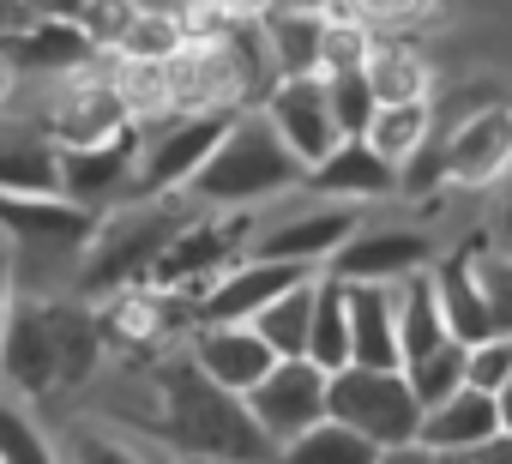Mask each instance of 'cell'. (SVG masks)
<instances>
[{"label":"cell","mask_w":512,"mask_h":464,"mask_svg":"<svg viewBox=\"0 0 512 464\" xmlns=\"http://www.w3.org/2000/svg\"><path fill=\"white\" fill-rule=\"evenodd\" d=\"M260 31H266V49H272V67H278V79H320V43H326V19L272 7V13L260 19Z\"/></svg>","instance_id":"cb8c5ba5"},{"label":"cell","mask_w":512,"mask_h":464,"mask_svg":"<svg viewBox=\"0 0 512 464\" xmlns=\"http://www.w3.org/2000/svg\"><path fill=\"white\" fill-rule=\"evenodd\" d=\"M85 7H91V0H25L31 19H55V25H79Z\"/></svg>","instance_id":"60d3db41"},{"label":"cell","mask_w":512,"mask_h":464,"mask_svg":"<svg viewBox=\"0 0 512 464\" xmlns=\"http://www.w3.org/2000/svg\"><path fill=\"white\" fill-rule=\"evenodd\" d=\"M247 410L278 446H290V440H302L308 428H320L332 416V374H320L308 356L278 362L260 386L247 392Z\"/></svg>","instance_id":"30bf717a"},{"label":"cell","mask_w":512,"mask_h":464,"mask_svg":"<svg viewBox=\"0 0 512 464\" xmlns=\"http://www.w3.org/2000/svg\"><path fill=\"white\" fill-rule=\"evenodd\" d=\"M392 296H398V350H404V368H410V362L434 356L452 332H446V314H440V296H434V272L404 278Z\"/></svg>","instance_id":"d4e9b609"},{"label":"cell","mask_w":512,"mask_h":464,"mask_svg":"<svg viewBox=\"0 0 512 464\" xmlns=\"http://www.w3.org/2000/svg\"><path fill=\"white\" fill-rule=\"evenodd\" d=\"M223 392H235V398H247L253 386H260L284 356L253 332V326H199L193 332V350H187Z\"/></svg>","instance_id":"ac0fdd59"},{"label":"cell","mask_w":512,"mask_h":464,"mask_svg":"<svg viewBox=\"0 0 512 464\" xmlns=\"http://www.w3.org/2000/svg\"><path fill=\"white\" fill-rule=\"evenodd\" d=\"M434 13V0H338V13L332 19H362V25H386V31H398V25H416V19H428Z\"/></svg>","instance_id":"74e56055"},{"label":"cell","mask_w":512,"mask_h":464,"mask_svg":"<svg viewBox=\"0 0 512 464\" xmlns=\"http://www.w3.org/2000/svg\"><path fill=\"white\" fill-rule=\"evenodd\" d=\"M482 290H488V308H494V332L512 338V260L506 254L482 260Z\"/></svg>","instance_id":"ab89813d"},{"label":"cell","mask_w":512,"mask_h":464,"mask_svg":"<svg viewBox=\"0 0 512 464\" xmlns=\"http://www.w3.org/2000/svg\"><path fill=\"white\" fill-rule=\"evenodd\" d=\"M422 404L410 392L404 374H380V368H344L332 374V422L356 428L362 440H374L380 452L416 446L422 440Z\"/></svg>","instance_id":"ba28073f"},{"label":"cell","mask_w":512,"mask_h":464,"mask_svg":"<svg viewBox=\"0 0 512 464\" xmlns=\"http://www.w3.org/2000/svg\"><path fill=\"white\" fill-rule=\"evenodd\" d=\"M326 103H332V121L344 139H368L374 115H380V97L368 91V73H338L326 79Z\"/></svg>","instance_id":"836d02e7"},{"label":"cell","mask_w":512,"mask_h":464,"mask_svg":"<svg viewBox=\"0 0 512 464\" xmlns=\"http://www.w3.org/2000/svg\"><path fill=\"white\" fill-rule=\"evenodd\" d=\"M181 223L187 217H175V205H163V199H133L115 217H103L97 236L79 254V272H73L79 302H91V296L109 302V296H121L133 284H151L163 248L181 236Z\"/></svg>","instance_id":"277c9868"},{"label":"cell","mask_w":512,"mask_h":464,"mask_svg":"<svg viewBox=\"0 0 512 464\" xmlns=\"http://www.w3.org/2000/svg\"><path fill=\"white\" fill-rule=\"evenodd\" d=\"M97 211L73 205V199H19V193H0V229L25 242V254H43V260H79L85 242L97 236Z\"/></svg>","instance_id":"4fadbf2b"},{"label":"cell","mask_w":512,"mask_h":464,"mask_svg":"<svg viewBox=\"0 0 512 464\" xmlns=\"http://www.w3.org/2000/svg\"><path fill=\"white\" fill-rule=\"evenodd\" d=\"M404 380H410V392H416V404H422V410H434V404L458 398V392L470 386V344L446 338L434 356L410 362V368H404Z\"/></svg>","instance_id":"4dcf8cb0"},{"label":"cell","mask_w":512,"mask_h":464,"mask_svg":"<svg viewBox=\"0 0 512 464\" xmlns=\"http://www.w3.org/2000/svg\"><path fill=\"white\" fill-rule=\"evenodd\" d=\"M506 380H512V338H500V332H494L488 344H476V350H470V386L500 398V392H506Z\"/></svg>","instance_id":"f35d334b"},{"label":"cell","mask_w":512,"mask_h":464,"mask_svg":"<svg viewBox=\"0 0 512 464\" xmlns=\"http://www.w3.org/2000/svg\"><path fill=\"white\" fill-rule=\"evenodd\" d=\"M500 428H506V422H500V398L464 386L458 398H446V404H434V410L422 416V440H416V446H422V452H482Z\"/></svg>","instance_id":"7402d4cb"},{"label":"cell","mask_w":512,"mask_h":464,"mask_svg":"<svg viewBox=\"0 0 512 464\" xmlns=\"http://www.w3.org/2000/svg\"><path fill=\"white\" fill-rule=\"evenodd\" d=\"M428 139H434V97H428V103H392V109H380L374 127H368V145H374L392 169H410Z\"/></svg>","instance_id":"4316f807"},{"label":"cell","mask_w":512,"mask_h":464,"mask_svg":"<svg viewBox=\"0 0 512 464\" xmlns=\"http://www.w3.org/2000/svg\"><path fill=\"white\" fill-rule=\"evenodd\" d=\"M290 187H308V163L278 139L266 109L260 115L247 109L229 127V139L217 145V157L193 175L187 199L205 205V211H247V205H266V199H278Z\"/></svg>","instance_id":"3957f363"},{"label":"cell","mask_w":512,"mask_h":464,"mask_svg":"<svg viewBox=\"0 0 512 464\" xmlns=\"http://www.w3.org/2000/svg\"><path fill=\"white\" fill-rule=\"evenodd\" d=\"M0 193L55 199L61 193V151L25 127H0Z\"/></svg>","instance_id":"603a6c76"},{"label":"cell","mask_w":512,"mask_h":464,"mask_svg":"<svg viewBox=\"0 0 512 464\" xmlns=\"http://www.w3.org/2000/svg\"><path fill=\"white\" fill-rule=\"evenodd\" d=\"M416 272H434V242H428V229H362V236L326 266V278L338 284H404Z\"/></svg>","instance_id":"9a60e30c"},{"label":"cell","mask_w":512,"mask_h":464,"mask_svg":"<svg viewBox=\"0 0 512 464\" xmlns=\"http://www.w3.org/2000/svg\"><path fill=\"white\" fill-rule=\"evenodd\" d=\"M434 464H476L470 452H434Z\"/></svg>","instance_id":"f907efd6"},{"label":"cell","mask_w":512,"mask_h":464,"mask_svg":"<svg viewBox=\"0 0 512 464\" xmlns=\"http://www.w3.org/2000/svg\"><path fill=\"white\" fill-rule=\"evenodd\" d=\"M7 91H13V67L0 61V103H7Z\"/></svg>","instance_id":"816d5d0a"},{"label":"cell","mask_w":512,"mask_h":464,"mask_svg":"<svg viewBox=\"0 0 512 464\" xmlns=\"http://www.w3.org/2000/svg\"><path fill=\"white\" fill-rule=\"evenodd\" d=\"M181 49H187L181 19H175V13H145V19L133 25V37L121 43V55H115V61H175Z\"/></svg>","instance_id":"d590c367"},{"label":"cell","mask_w":512,"mask_h":464,"mask_svg":"<svg viewBox=\"0 0 512 464\" xmlns=\"http://www.w3.org/2000/svg\"><path fill=\"white\" fill-rule=\"evenodd\" d=\"M434 296H440V314H446V332L458 344H488L494 338V308H488V290H482V260L470 248L434 260Z\"/></svg>","instance_id":"ffe728a7"},{"label":"cell","mask_w":512,"mask_h":464,"mask_svg":"<svg viewBox=\"0 0 512 464\" xmlns=\"http://www.w3.org/2000/svg\"><path fill=\"white\" fill-rule=\"evenodd\" d=\"M25 25H31L25 0H0V37H7V31H25Z\"/></svg>","instance_id":"bcb514c9"},{"label":"cell","mask_w":512,"mask_h":464,"mask_svg":"<svg viewBox=\"0 0 512 464\" xmlns=\"http://www.w3.org/2000/svg\"><path fill=\"white\" fill-rule=\"evenodd\" d=\"M157 404H163V416L151 422V434L169 452H181V458H205V464H278V440L253 422L247 398L223 392L193 356L163 362Z\"/></svg>","instance_id":"6da1fadb"},{"label":"cell","mask_w":512,"mask_h":464,"mask_svg":"<svg viewBox=\"0 0 512 464\" xmlns=\"http://www.w3.org/2000/svg\"><path fill=\"white\" fill-rule=\"evenodd\" d=\"M266 121L278 127V139L314 169V163H326L338 145H344V133H338V121H332V103H326V79H284L278 91H272V103H266Z\"/></svg>","instance_id":"2e32d148"},{"label":"cell","mask_w":512,"mask_h":464,"mask_svg":"<svg viewBox=\"0 0 512 464\" xmlns=\"http://www.w3.org/2000/svg\"><path fill=\"white\" fill-rule=\"evenodd\" d=\"M314 296H320V278H308L302 290H290L284 302H272L260 320H253V332H260L284 362L308 356V338H314Z\"/></svg>","instance_id":"f546056e"},{"label":"cell","mask_w":512,"mask_h":464,"mask_svg":"<svg viewBox=\"0 0 512 464\" xmlns=\"http://www.w3.org/2000/svg\"><path fill=\"white\" fill-rule=\"evenodd\" d=\"M386 452L374 446V440H362L356 428H344V422H320V428H308L302 440H290V446H278V464H380Z\"/></svg>","instance_id":"f1b7e54d"},{"label":"cell","mask_w":512,"mask_h":464,"mask_svg":"<svg viewBox=\"0 0 512 464\" xmlns=\"http://www.w3.org/2000/svg\"><path fill=\"white\" fill-rule=\"evenodd\" d=\"M199 7H217V13L235 19V25H253V19H266L278 0H199Z\"/></svg>","instance_id":"b9f144b4"},{"label":"cell","mask_w":512,"mask_h":464,"mask_svg":"<svg viewBox=\"0 0 512 464\" xmlns=\"http://www.w3.org/2000/svg\"><path fill=\"white\" fill-rule=\"evenodd\" d=\"M0 61L19 73H37V79H79L85 67H97V43L79 31V25H55V19H31L25 31H7L0 37Z\"/></svg>","instance_id":"e0dca14e"},{"label":"cell","mask_w":512,"mask_h":464,"mask_svg":"<svg viewBox=\"0 0 512 464\" xmlns=\"http://www.w3.org/2000/svg\"><path fill=\"white\" fill-rule=\"evenodd\" d=\"M0 464H61L49 434L19 410V398L0 386Z\"/></svg>","instance_id":"d6a6232c"},{"label":"cell","mask_w":512,"mask_h":464,"mask_svg":"<svg viewBox=\"0 0 512 464\" xmlns=\"http://www.w3.org/2000/svg\"><path fill=\"white\" fill-rule=\"evenodd\" d=\"M494 242H500V254L512 260V181H506V199L494 205Z\"/></svg>","instance_id":"ee69618b"},{"label":"cell","mask_w":512,"mask_h":464,"mask_svg":"<svg viewBox=\"0 0 512 464\" xmlns=\"http://www.w3.org/2000/svg\"><path fill=\"white\" fill-rule=\"evenodd\" d=\"M362 236V211L356 205H320V211H290L284 223L253 236L247 260H278V266H332L350 242Z\"/></svg>","instance_id":"7c38bea8"},{"label":"cell","mask_w":512,"mask_h":464,"mask_svg":"<svg viewBox=\"0 0 512 464\" xmlns=\"http://www.w3.org/2000/svg\"><path fill=\"white\" fill-rule=\"evenodd\" d=\"M314 272L308 266H278V260H241L199 296V326H253L272 302L302 290Z\"/></svg>","instance_id":"5bb4252c"},{"label":"cell","mask_w":512,"mask_h":464,"mask_svg":"<svg viewBox=\"0 0 512 464\" xmlns=\"http://www.w3.org/2000/svg\"><path fill=\"white\" fill-rule=\"evenodd\" d=\"M308 362H314L320 374H344V368H350V296H344V284H338V278H320Z\"/></svg>","instance_id":"83f0119b"},{"label":"cell","mask_w":512,"mask_h":464,"mask_svg":"<svg viewBox=\"0 0 512 464\" xmlns=\"http://www.w3.org/2000/svg\"><path fill=\"white\" fill-rule=\"evenodd\" d=\"M368 91L380 97V109H392V103H428V61L410 43L380 37V49L368 61Z\"/></svg>","instance_id":"484cf974"},{"label":"cell","mask_w":512,"mask_h":464,"mask_svg":"<svg viewBox=\"0 0 512 464\" xmlns=\"http://www.w3.org/2000/svg\"><path fill=\"white\" fill-rule=\"evenodd\" d=\"M139 19H145L139 0H91L85 19H79V31L97 43V55H121V43L133 37V25H139Z\"/></svg>","instance_id":"e575fe53"},{"label":"cell","mask_w":512,"mask_h":464,"mask_svg":"<svg viewBox=\"0 0 512 464\" xmlns=\"http://www.w3.org/2000/svg\"><path fill=\"white\" fill-rule=\"evenodd\" d=\"M181 464H205V458H181Z\"/></svg>","instance_id":"f5cc1de1"},{"label":"cell","mask_w":512,"mask_h":464,"mask_svg":"<svg viewBox=\"0 0 512 464\" xmlns=\"http://www.w3.org/2000/svg\"><path fill=\"white\" fill-rule=\"evenodd\" d=\"M247 109H211V115H169L157 127H145V151H139V187L133 199H175L193 187V175L217 157V145L229 139V127Z\"/></svg>","instance_id":"8992f818"},{"label":"cell","mask_w":512,"mask_h":464,"mask_svg":"<svg viewBox=\"0 0 512 464\" xmlns=\"http://www.w3.org/2000/svg\"><path fill=\"white\" fill-rule=\"evenodd\" d=\"M103 356V326L85 302H19L7 332H0V386L49 398L67 386H85Z\"/></svg>","instance_id":"7a4b0ae2"},{"label":"cell","mask_w":512,"mask_h":464,"mask_svg":"<svg viewBox=\"0 0 512 464\" xmlns=\"http://www.w3.org/2000/svg\"><path fill=\"white\" fill-rule=\"evenodd\" d=\"M380 49V31L362 25V19H326V43H320V79H338V73H368Z\"/></svg>","instance_id":"1f68e13d"},{"label":"cell","mask_w":512,"mask_h":464,"mask_svg":"<svg viewBox=\"0 0 512 464\" xmlns=\"http://www.w3.org/2000/svg\"><path fill=\"white\" fill-rule=\"evenodd\" d=\"M470 458H476V464H512V434L500 428V434H494L482 452H470Z\"/></svg>","instance_id":"f6af8a7d"},{"label":"cell","mask_w":512,"mask_h":464,"mask_svg":"<svg viewBox=\"0 0 512 464\" xmlns=\"http://www.w3.org/2000/svg\"><path fill=\"white\" fill-rule=\"evenodd\" d=\"M253 217L247 211H217V217H187L181 236L163 248L151 290H181V296H205L223 272L241 266V254H253Z\"/></svg>","instance_id":"52a82bcc"},{"label":"cell","mask_w":512,"mask_h":464,"mask_svg":"<svg viewBox=\"0 0 512 464\" xmlns=\"http://www.w3.org/2000/svg\"><path fill=\"white\" fill-rule=\"evenodd\" d=\"M350 296V368H380L404 374L398 350V296L386 284H344Z\"/></svg>","instance_id":"44dd1931"},{"label":"cell","mask_w":512,"mask_h":464,"mask_svg":"<svg viewBox=\"0 0 512 464\" xmlns=\"http://www.w3.org/2000/svg\"><path fill=\"white\" fill-rule=\"evenodd\" d=\"M67 458L73 464H145V452L121 434H109L103 422H73L67 428Z\"/></svg>","instance_id":"8d00e7d4"},{"label":"cell","mask_w":512,"mask_h":464,"mask_svg":"<svg viewBox=\"0 0 512 464\" xmlns=\"http://www.w3.org/2000/svg\"><path fill=\"white\" fill-rule=\"evenodd\" d=\"M13 308H19V272H13V254L0 248V332H7Z\"/></svg>","instance_id":"7bdbcfd3"},{"label":"cell","mask_w":512,"mask_h":464,"mask_svg":"<svg viewBox=\"0 0 512 464\" xmlns=\"http://www.w3.org/2000/svg\"><path fill=\"white\" fill-rule=\"evenodd\" d=\"M115 55H103L97 67H85L79 79H61L55 85V97H49V109H43V139L55 145V151H85V145H103V139H115V133H127L133 127V115H127V103H121V91H115Z\"/></svg>","instance_id":"9c48e42d"},{"label":"cell","mask_w":512,"mask_h":464,"mask_svg":"<svg viewBox=\"0 0 512 464\" xmlns=\"http://www.w3.org/2000/svg\"><path fill=\"white\" fill-rule=\"evenodd\" d=\"M500 422H506V434H512V380H506V392H500Z\"/></svg>","instance_id":"681fc988"},{"label":"cell","mask_w":512,"mask_h":464,"mask_svg":"<svg viewBox=\"0 0 512 464\" xmlns=\"http://www.w3.org/2000/svg\"><path fill=\"white\" fill-rule=\"evenodd\" d=\"M139 151H145V127L133 121L127 133L85 145V151H61V199L85 205V211H109V205H133L139 187Z\"/></svg>","instance_id":"8fae6325"},{"label":"cell","mask_w":512,"mask_h":464,"mask_svg":"<svg viewBox=\"0 0 512 464\" xmlns=\"http://www.w3.org/2000/svg\"><path fill=\"white\" fill-rule=\"evenodd\" d=\"M512 181V103L464 121L446 139H428L422 157L404 169V193L428 199L434 187H494Z\"/></svg>","instance_id":"5b68a950"},{"label":"cell","mask_w":512,"mask_h":464,"mask_svg":"<svg viewBox=\"0 0 512 464\" xmlns=\"http://www.w3.org/2000/svg\"><path fill=\"white\" fill-rule=\"evenodd\" d=\"M380 464H434V452H422V446H398V452H386Z\"/></svg>","instance_id":"c3c4849f"},{"label":"cell","mask_w":512,"mask_h":464,"mask_svg":"<svg viewBox=\"0 0 512 464\" xmlns=\"http://www.w3.org/2000/svg\"><path fill=\"white\" fill-rule=\"evenodd\" d=\"M308 187L326 193L332 205H362V199H392V193H404V169H392L368 139H344L326 163L308 169Z\"/></svg>","instance_id":"d6986e66"},{"label":"cell","mask_w":512,"mask_h":464,"mask_svg":"<svg viewBox=\"0 0 512 464\" xmlns=\"http://www.w3.org/2000/svg\"><path fill=\"white\" fill-rule=\"evenodd\" d=\"M284 13H314V19H332L338 13V0H278Z\"/></svg>","instance_id":"7dc6e473"}]
</instances>
